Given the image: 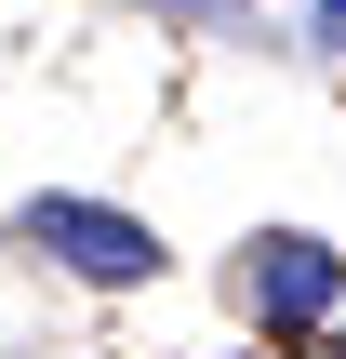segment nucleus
I'll list each match as a JSON object with an SVG mask.
<instances>
[{
  "label": "nucleus",
  "instance_id": "obj_1",
  "mask_svg": "<svg viewBox=\"0 0 346 359\" xmlns=\"http://www.w3.org/2000/svg\"><path fill=\"white\" fill-rule=\"evenodd\" d=\"M13 253H53V266H67V280H93V293L160 280V226H147V213H120V200H67V187L13 200Z\"/></svg>",
  "mask_w": 346,
  "mask_h": 359
},
{
  "label": "nucleus",
  "instance_id": "obj_2",
  "mask_svg": "<svg viewBox=\"0 0 346 359\" xmlns=\"http://www.w3.org/2000/svg\"><path fill=\"white\" fill-rule=\"evenodd\" d=\"M240 306H253L267 333H320V320L346 306V253L307 240V226H267V240L240 253Z\"/></svg>",
  "mask_w": 346,
  "mask_h": 359
},
{
  "label": "nucleus",
  "instance_id": "obj_3",
  "mask_svg": "<svg viewBox=\"0 0 346 359\" xmlns=\"http://www.w3.org/2000/svg\"><path fill=\"white\" fill-rule=\"evenodd\" d=\"M307 40H320V53H346V0H307Z\"/></svg>",
  "mask_w": 346,
  "mask_h": 359
}]
</instances>
